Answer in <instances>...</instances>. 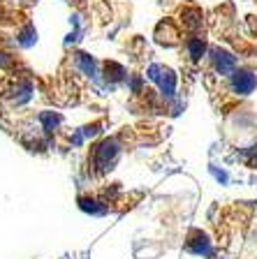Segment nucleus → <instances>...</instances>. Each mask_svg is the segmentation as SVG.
<instances>
[{"mask_svg":"<svg viewBox=\"0 0 257 259\" xmlns=\"http://www.w3.org/2000/svg\"><path fill=\"white\" fill-rule=\"evenodd\" d=\"M211 60H213V67L220 74H234L236 72V58L232 54H227L225 49H213L211 51Z\"/></svg>","mask_w":257,"mask_h":259,"instance_id":"obj_1","label":"nucleus"},{"mask_svg":"<svg viewBox=\"0 0 257 259\" xmlns=\"http://www.w3.org/2000/svg\"><path fill=\"white\" fill-rule=\"evenodd\" d=\"M255 86H257V76L252 74V72L236 70L234 74H232V88H234V93H239V95H248V93H252Z\"/></svg>","mask_w":257,"mask_h":259,"instance_id":"obj_2","label":"nucleus"}]
</instances>
